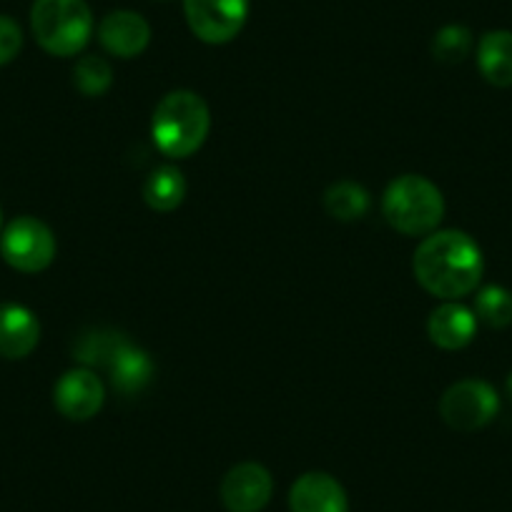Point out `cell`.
Returning <instances> with one entry per match:
<instances>
[{
    "label": "cell",
    "instance_id": "cell-1",
    "mask_svg": "<svg viewBox=\"0 0 512 512\" xmlns=\"http://www.w3.org/2000/svg\"><path fill=\"white\" fill-rule=\"evenodd\" d=\"M417 282L445 302H457L477 289L482 279V251L465 231H432L415 251Z\"/></svg>",
    "mask_w": 512,
    "mask_h": 512
},
{
    "label": "cell",
    "instance_id": "cell-2",
    "mask_svg": "<svg viewBox=\"0 0 512 512\" xmlns=\"http://www.w3.org/2000/svg\"><path fill=\"white\" fill-rule=\"evenodd\" d=\"M211 128L209 106L194 91H171L161 98L151 121V136L169 159H189L201 149Z\"/></svg>",
    "mask_w": 512,
    "mask_h": 512
},
{
    "label": "cell",
    "instance_id": "cell-3",
    "mask_svg": "<svg viewBox=\"0 0 512 512\" xmlns=\"http://www.w3.org/2000/svg\"><path fill=\"white\" fill-rule=\"evenodd\" d=\"M384 219L405 236H427L445 216L442 191L430 179L405 174L392 181L382 196Z\"/></svg>",
    "mask_w": 512,
    "mask_h": 512
},
{
    "label": "cell",
    "instance_id": "cell-4",
    "mask_svg": "<svg viewBox=\"0 0 512 512\" xmlns=\"http://www.w3.org/2000/svg\"><path fill=\"white\" fill-rule=\"evenodd\" d=\"M31 26L38 46L58 58L81 53L93 36V16L86 0H36Z\"/></svg>",
    "mask_w": 512,
    "mask_h": 512
},
{
    "label": "cell",
    "instance_id": "cell-5",
    "mask_svg": "<svg viewBox=\"0 0 512 512\" xmlns=\"http://www.w3.org/2000/svg\"><path fill=\"white\" fill-rule=\"evenodd\" d=\"M0 254L16 272L38 274L56 259V236L36 216H18L0 234Z\"/></svg>",
    "mask_w": 512,
    "mask_h": 512
},
{
    "label": "cell",
    "instance_id": "cell-6",
    "mask_svg": "<svg viewBox=\"0 0 512 512\" xmlns=\"http://www.w3.org/2000/svg\"><path fill=\"white\" fill-rule=\"evenodd\" d=\"M497 412H500L497 392L482 379H462L452 384L440 400L442 420L457 432L482 430L495 420Z\"/></svg>",
    "mask_w": 512,
    "mask_h": 512
},
{
    "label": "cell",
    "instance_id": "cell-7",
    "mask_svg": "<svg viewBox=\"0 0 512 512\" xmlns=\"http://www.w3.org/2000/svg\"><path fill=\"white\" fill-rule=\"evenodd\" d=\"M251 0H184L186 23L199 41L221 46L234 41L249 18Z\"/></svg>",
    "mask_w": 512,
    "mask_h": 512
},
{
    "label": "cell",
    "instance_id": "cell-8",
    "mask_svg": "<svg viewBox=\"0 0 512 512\" xmlns=\"http://www.w3.org/2000/svg\"><path fill=\"white\" fill-rule=\"evenodd\" d=\"M274 492L269 470L259 462H241L221 480V502L229 512H262Z\"/></svg>",
    "mask_w": 512,
    "mask_h": 512
},
{
    "label": "cell",
    "instance_id": "cell-9",
    "mask_svg": "<svg viewBox=\"0 0 512 512\" xmlns=\"http://www.w3.org/2000/svg\"><path fill=\"white\" fill-rule=\"evenodd\" d=\"M106 390L91 369H71L58 379L53 402L66 420L86 422L101 412Z\"/></svg>",
    "mask_w": 512,
    "mask_h": 512
},
{
    "label": "cell",
    "instance_id": "cell-10",
    "mask_svg": "<svg viewBox=\"0 0 512 512\" xmlns=\"http://www.w3.org/2000/svg\"><path fill=\"white\" fill-rule=\"evenodd\" d=\"M98 41L111 56L136 58L151 41V26L134 11H113L98 26Z\"/></svg>",
    "mask_w": 512,
    "mask_h": 512
},
{
    "label": "cell",
    "instance_id": "cell-11",
    "mask_svg": "<svg viewBox=\"0 0 512 512\" xmlns=\"http://www.w3.org/2000/svg\"><path fill=\"white\" fill-rule=\"evenodd\" d=\"M292 512H349L347 492L327 472H307L289 490Z\"/></svg>",
    "mask_w": 512,
    "mask_h": 512
},
{
    "label": "cell",
    "instance_id": "cell-12",
    "mask_svg": "<svg viewBox=\"0 0 512 512\" xmlns=\"http://www.w3.org/2000/svg\"><path fill=\"white\" fill-rule=\"evenodd\" d=\"M41 324L23 304H0V357L23 359L38 347Z\"/></svg>",
    "mask_w": 512,
    "mask_h": 512
},
{
    "label": "cell",
    "instance_id": "cell-13",
    "mask_svg": "<svg viewBox=\"0 0 512 512\" xmlns=\"http://www.w3.org/2000/svg\"><path fill=\"white\" fill-rule=\"evenodd\" d=\"M477 317L472 309L462 307L457 302H445L430 314L427 334L432 342L442 349H462L475 339Z\"/></svg>",
    "mask_w": 512,
    "mask_h": 512
},
{
    "label": "cell",
    "instance_id": "cell-14",
    "mask_svg": "<svg viewBox=\"0 0 512 512\" xmlns=\"http://www.w3.org/2000/svg\"><path fill=\"white\" fill-rule=\"evenodd\" d=\"M108 369H111V379L116 384V390L123 395H136L149 384L151 374H154V362L144 349L134 347L128 342H118L111 357L106 359Z\"/></svg>",
    "mask_w": 512,
    "mask_h": 512
},
{
    "label": "cell",
    "instance_id": "cell-15",
    "mask_svg": "<svg viewBox=\"0 0 512 512\" xmlns=\"http://www.w3.org/2000/svg\"><path fill=\"white\" fill-rule=\"evenodd\" d=\"M477 66L487 83L497 88L512 86V33L490 31L477 46Z\"/></svg>",
    "mask_w": 512,
    "mask_h": 512
},
{
    "label": "cell",
    "instance_id": "cell-16",
    "mask_svg": "<svg viewBox=\"0 0 512 512\" xmlns=\"http://www.w3.org/2000/svg\"><path fill=\"white\" fill-rule=\"evenodd\" d=\"M186 196V179L176 166H159L144 184V201L154 211L169 214Z\"/></svg>",
    "mask_w": 512,
    "mask_h": 512
},
{
    "label": "cell",
    "instance_id": "cell-17",
    "mask_svg": "<svg viewBox=\"0 0 512 512\" xmlns=\"http://www.w3.org/2000/svg\"><path fill=\"white\" fill-rule=\"evenodd\" d=\"M324 209L337 221H357L369 211V194L354 181H337L324 194Z\"/></svg>",
    "mask_w": 512,
    "mask_h": 512
},
{
    "label": "cell",
    "instance_id": "cell-18",
    "mask_svg": "<svg viewBox=\"0 0 512 512\" xmlns=\"http://www.w3.org/2000/svg\"><path fill=\"white\" fill-rule=\"evenodd\" d=\"M475 317L477 322H485L487 327L502 329L512 324V294L502 287H485L475 297Z\"/></svg>",
    "mask_w": 512,
    "mask_h": 512
},
{
    "label": "cell",
    "instance_id": "cell-19",
    "mask_svg": "<svg viewBox=\"0 0 512 512\" xmlns=\"http://www.w3.org/2000/svg\"><path fill=\"white\" fill-rule=\"evenodd\" d=\"M73 83L88 98L103 96L113 83V71L106 58L83 56L73 68Z\"/></svg>",
    "mask_w": 512,
    "mask_h": 512
},
{
    "label": "cell",
    "instance_id": "cell-20",
    "mask_svg": "<svg viewBox=\"0 0 512 512\" xmlns=\"http://www.w3.org/2000/svg\"><path fill=\"white\" fill-rule=\"evenodd\" d=\"M472 48V33L465 26H445L432 41V53L440 63H460Z\"/></svg>",
    "mask_w": 512,
    "mask_h": 512
},
{
    "label": "cell",
    "instance_id": "cell-21",
    "mask_svg": "<svg viewBox=\"0 0 512 512\" xmlns=\"http://www.w3.org/2000/svg\"><path fill=\"white\" fill-rule=\"evenodd\" d=\"M23 31L13 18L0 16V66L11 63L21 53Z\"/></svg>",
    "mask_w": 512,
    "mask_h": 512
},
{
    "label": "cell",
    "instance_id": "cell-22",
    "mask_svg": "<svg viewBox=\"0 0 512 512\" xmlns=\"http://www.w3.org/2000/svg\"><path fill=\"white\" fill-rule=\"evenodd\" d=\"M0 229H3V214H0ZM0 234H3V231H0Z\"/></svg>",
    "mask_w": 512,
    "mask_h": 512
},
{
    "label": "cell",
    "instance_id": "cell-23",
    "mask_svg": "<svg viewBox=\"0 0 512 512\" xmlns=\"http://www.w3.org/2000/svg\"><path fill=\"white\" fill-rule=\"evenodd\" d=\"M510 392H512V377H510Z\"/></svg>",
    "mask_w": 512,
    "mask_h": 512
}]
</instances>
